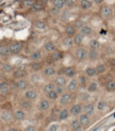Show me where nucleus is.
<instances>
[{
	"mask_svg": "<svg viewBox=\"0 0 115 131\" xmlns=\"http://www.w3.org/2000/svg\"><path fill=\"white\" fill-rule=\"evenodd\" d=\"M72 100H73L72 92L65 91L64 94H62L59 97V103H60V105H62V106H66V105L70 104V103H72Z\"/></svg>",
	"mask_w": 115,
	"mask_h": 131,
	"instance_id": "obj_1",
	"label": "nucleus"
},
{
	"mask_svg": "<svg viewBox=\"0 0 115 131\" xmlns=\"http://www.w3.org/2000/svg\"><path fill=\"white\" fill-rule=\"evenodd\" d=\"M79 88V84H78V81H77V79H70L68 82H67V84L66 86H65V90H66L67 92H75L77 91Z\"/></svg>",
	"mask_w": 115,
	"mask_h": 131,
	"instance_id": "obj_2",
	"label": "nucleus"
},
{
	"mask_svg": "<svg viewBox=\"0 0 115 131\" xmlns=\"http://www.w3.org/2000/svg\"><path fill=\"white\" fill-rule=\"evenodd\" d=\"M82 103H75V104H73L72 106H70L68 110H69V114H70V116H73V117H78L80 114L82 113Z\"/></svg>",
	"mask_w": 115,
	"mask_h": 131,
	"instance_id": "obj_3",
	"label": "nucleus"
},
{
	"mask_svg": "<svg viewBox=\"0 0 115 131\" xmlns=\"http://www.w3.org/2000/svg\"><path fill=\"white\" fill-rule=\"evenodd\" d=\"M95 110H96V105L94 104V103H92V102H87L83 106H82V113H84L85 115L90 116V117L94 115Z\"/></svg>",
	"mask_w": 115,
	"mask_h": 131,
	"instance_id": "obj_4",
	"label": "nucleus"
},
{
	"mask_svg": "<svg viewBox=\"0 0 115 131\" xmlns=\"http://www.w3.org/2000/svg\"><path fill=\"white\" fill-rule=\"evenodd\" d=\"M75 57L78 61H84L85 59L87 58V51L85 50L84 47H81L79 46L78 48L76 50V53H75Z\"/></svg>",
	"mask_w": 115,
	"mask_h": 131,
	"instance_id": "obj_5",
	"label": "nucleus"
},
{
	"mask_svg": "<svg viewBox=\"0 0 115 131\" xmlns=\"http://www.w3.org/2000/svg\"><path fill=\"white\" fill-rule=\"evenodd\" d=\"M0 119L5 124H10L13 121V113L9 110H2L0 112Z\"/></svg>",
	"mask_w": 115,
	"mask_h": 131,
	"instance_id": "obj_6",
	"label": "nucleus"
},
{
	"mask_svg": "<svg viewBox=\"0 0 115 131\" xmlns=\"http://www.w3.org/2000/svg\"><path fill=\"white\" fill-rule=\"evenodd\" d=\"M26 117H27L26 111L21 110V108H17V110H15L13 113V121H15V122H24Z\"/></svg>",
	"mask_w": 115,
	"mask_h": 131,
	"instance_id": "obj_7",
	"label": "nucleus"
},
{
	"mask_svg": "<svg viewBox=\"0 0 115 131\" xmlns=\"http://www.w3.org/2000/svg\"><path fill=\"white\" fill-rule=\"evenodd\" d=\"M77 74V69L74 66H68V67L64 68L63 70V75L66 79H74Z\"/></svg>",
	"mask_w": 115,
	"mask_h": 131,
	"instance_id": "obj_8",
	"label": "nucleus"
},
{
	"mask_svg": "<svg viewBox=\"0 0 115 131\" xmlns=\"http://www.w3.org/2000/svg\"><path fill=\"white\" fill-rule=\"evenodd\" d=\"M50 107H51V103L47 98H43V99H41L40 102H38V104H37V108L42 112H46Z\"/></svg>",
	"mask_w": 115,
	"mask_h": 131,
	"instance_id": "obj_9",
	"label": "nucleus"
},
{
	"mask_svg": "<svg viewBox=\"0 0 115 131\" xmlns=\"http://www.w3.org/2000/svg\"><path fill=\"white\" fill-rule=\"evenodd\" d=\"M24 97H25V99L32 102V101H34V100L37 99V91L35 89H33V88H28L27 90H25Z\"/></svg>",
	"mask_w": 115,
	"mask_h": 131,
	"instance_id": "obj_10",
	"label": "nucleus"
},
{
	"mask_svg": "<svg viewBox=\"0 0 115 131\" xmlns=\"http://www.w3.org/2000/svg\"><path fill=\"white\" fill-rule=\"evenodd\" d=\"M77 118H78V121L80 122L81 126L83 127V129H84V128H87V127H89L90 125H91V123H92L91 117H90V116H87V115H85L84 113H81Z\"/></svg>",
	"mask_w": 115,
	"mask_h": 131,
	"instance_id": "obj_11",
	"label": "nucleus"
},
{
	"mask_svg": "<svg viewBox=\"0 0 115 131\" xmlns=\"http://www.w3.org/2000/svg\"><path fill=\"white\" fill-rule=\"evenodd\" d=\"M15 88L17 90H20V91H25L29 88V82L25 79L17 80L15 83Z\"/></svg>",
	"mask_w": 115,
	"mask_h": 131,
	"instance_id": "obj_12",
	"label": "nucleus"
},
{
	"mask_svg": "<svg viewBox=\"0 0 115 131\" xmlns=\"http://www.w3.org/2000/svg\"><path fill=\"white\" fill-rule=\"evenodd\" d=\"M10 46V52L11 55H17L23 50V43L21 42H13Z\"/></svg>",
	"mask_w": 115,
	"mask_h": 131,
	"instance_id": "obj_13",
	"label": "nucleus"
},
{
	"mask_svg": "<svg viewBox=\"0 0 115 131\" xmlns=\"http://www.w3.org/2000/svg\"><path fill=\"white\" fill-rule=\"evenodd\" d=\"M100 15L103 18H107V19L112 17V15H113L112 8L109 7V5H102V7L100 8Z\"/></svg>",
	"mask_w": 115,
	"mask_h": 131,
	"instance_id": "obj_14",
	"label": "nucleus"
},
{
	"mask_svg": "<svg viewBox=\"0 0 115 131\" xmlns=\"http://www.w3.org/2000/svg\"><path fill=\"white\" fill-rule=\"evenodd\" d=\"M67 79L65 78V76L63 74H60V75H57L56 78H54L53 80V83L56 86H62V87H65L67 84Z\"/></svg>",
	"mask_w": 115,
	"mask_h": 131,
	"instance_id": "obj_15",
	"label": "nucleus"
},
{
	"mask_svg": "<svg viewBox=\"0 0 115 131\" xmlns=\"http://www.w3.org/2000/svg\"><path fill=\"white\" fill-rule=\"evenodd\" d=\"M43 74L46 78H51V76H56L57 74V69L52 67V66H48L43 69Z\"/></svg>",
	"mask_w": 115,
	"mask_h": 131,
	"instance_id": "obj_16",
	"label": "nucleus"
},
{
	"mask_svg": "<svg viewBox=\"0 0 115 131\" xmlns=\"http://www.w3.org/2000/svg\"><path fill=\"white\" fill-rule=\"evenodd\" d=\"M78 99L80 101V103H87L91 100V94L87 92L86 90H82L79 92L78 95Z\"/></svg>",
	"mask_w": 115,
	"mask_h": 131,
	"instance_id": "obj_17",
	"label": "nucleus"
},
{
	"mask_svg": "<svg viewBox=\"0 0 115 131\" xmlns=\"http://www.w3.org/2000/svg\"><path fill=\"white\" fill-rule=\"evenodd\" d=\"M64 32H65V35H66L67 37L73 38V37L77 34V28L75 27V25H74V24H67L66 26H65Z\"/></svg>",
	"mask_w": 115,
	"mask_h": 131,
	"instance_id": "obj_18",
	"label": "nucleus"
},
{
	"mask_svg": "<svg viewBox=\"0 0 115 131\" xmlns=\"http://www.w3.org/2000/svg\"><path fill=\"white\" fill-rule=\"evenodd\" d=\"M70 116V114H69V110L66 107H63L61 111H60L59 113V115H58V121L59 122H65V121H67V119L69 118Z\"/></svg>",
	"mask_w": 115,
	"mask_h": 131,
	"instance_id": "obj_19",
	"label": "nucleus"
},
{
	"mask_svg": "<svg viewBox=\"0 0 115 131\" xmlns=\"http://www.w3.org/2000/svg\"><path fill=\"white\" fill-rule=\"evenodd\" d=\"M69 128H70V131H82V129H83L80 122L78 121V118H74L73 121L70 122Z\"/></svg>",
	"mask_w": 115,
	"mask_h": 131,
	"instance_id": "obj_20",
	"label": "nucleus"
},
{
	"mask_svg": "<svg viewBox=\"0 0 115 131\" xmlns=\"http://www.w3.org/2000/svg\"><path fill=\"white\" fill-rule=\"evenodd\" d=\"M85 88H86L85 90L87 92H90V94H94V92H96L98 90V88H99V85H98L97 82L92 81V82H90V83L87 84V86L85 87Z\"/></svg>",
	"mask_w": 115,
	"mask_h": 131,
	"instance_id": "obj_21",
	"label": "nucleus"
},
{
	"mask_svg": "<svg viewBox=\"0 0 115 131\" xmlns=\"http://www.w3.org/2000/svg\"><path fill=\"white\" fill-rule=\"evenodd\" d=\"M27 76V71L25 69H16L13 72V78L15 80H21Z\"/></svg>",
	"mask_w": 115,
	"mask_h": 131,
	"instance_id": "obj_22",
	"label": "nucleus"
},
{
	"mask_svg": "<svg viewBox=\"0 0 115 131\" xmlns=\"http://www.w3.org/2000/svg\"><path fill=\"white\" fill-rule=\"evenodd\" d=\"M79 32L81 35H83L84 37H89L91 35H93V28L90 26V25H84V26H82Z\"/></svg>",
	"mask_w": 115,
	"mask_h": 131,
	"instance_id": "obj_23",
	"label": "nucleus"
},
{
	"mask_svg": "<svg viewBox=\"0 0 115 131\" xmlns=\"http://www.w3.org/2000/svg\"><path fill=\"white\" fill-rule=\"evenodd\" d=\"M19 105L21 107V110H24V111H30L31 108H32V102L24 98L23 100L19 101Z\"/></svg>",
	"mask_w": 115,
	"mask_h": 131,
	"instance_id": "obj_24",
	"label": "nucleus"
},
{
	"mask_svg": "<svg viewBox=\"0 0 115 131\" xmlns=\"http://www.w3.org/2000/svg\"><path fill=\"white\" fill-rule=\"evenodd\" d=\"M44 50H45V52H47V53H52L54 51H57V45L54 42L48 41L45 43V45H44Z\"/></svg>",
	"mask_w": 115,
	"mask_h": 131,
	"instance_id": "obj_25",
	"label": "nucleus"
},
{
	"mask_svg": "<svg viewBox=\"0 0 115 131\" xmlns=\"http://www.w3.org/2000/svg\"><path fill=\"white\" fill-rule=\"evenodd\" d=\"M11 55L10 46L7 44H0V56L1 57H9Z\"/></svg>",
	"mask_w": 115,
	"mask_h": 131,
	"instance_id": "obj_26",
	"label": "nucleus"
},
{
	"mask_svg": "<svg viewBox=\"0 0 115 131\" xmlns=\"http://www.w3.org/2000/svg\"><path fill=\"white\" fill-rule=\"evenodd\" d=\"M63 53L61 51H54L52 53H50V59L52 61H59V60H61V59L63 58Z\"/></svg>",
	"mask_w": 115,
	"mask_h": 131,
	"instance_id": "obj_27",
	"label": "nucleus"
},
{
	"mask_svg": "<svg viewBox=\"0 0 115 131\" xmlns=\"http://www.w3.org/2000/svg\"><path fill=\"white\" fill-rule=\"evenodd\" d=\"M42 58H43V52L40 50L34 51L33 53H31V55H30V59L32 61H40Z\"/></svg>",
	"mask_w": 115,
	"mask_h": 131,
	"instance_id": "obj_28",
	"label": "nucleus"
},
{
	"mask_svg": "<svg viewBox=\"0 0 115 131\" xmlns=\"http://www.w3.org/2000/svg\"><path fill=\"white\" fill-rule=\"evenodd\" d=\"M73 40H74V44L80 46L82 43H83V41H84V36L81 35L80 32H77V34L73 37Z\"/></svg>",
	"mask_w": 115,
	"mask_h": 131,
	"instance_id": "obj_29",
	"label": "nucleus"
},
{
	"mask_svg": "<svg viewBox=\"0 0 115 131\" xmlns=\"http://www.w3.org/2000/svg\"><path fill=\"white\" fill-rule=\"evenodd\" d=\"M77 81H78L79 87H82V88H85V87L87 86V84H89V82H87V78L85 76V74H80L78 76V79H77Z\"/></svg>",
	"mask_w": 115,
	"mask_h": 131,
	"instance_id": "obj_30",
	"label": "nucleus"
},
{
	"mask_svg": "<svg viewBox=\"0 0 115 131\" xmlns=\"http://www.w3.org/2000/svg\"><path fill=\"white\" fill-rule=\"evenodd\" d=\"M44 9V2L42 0H37V1H34L33 5L31 7V10L33 11V12H40Z\"/></svg>",
	"mask_w": 115,
	"mask_h": 131,
	"instance_id": "obj_31",
	"label": "nucleus"
},
{
	"mask_svg": "<svg viewBox=\"0 0 115 131\" xmlns=\"http://www.w3.org/2000/svg\"><path fill=\"white\" fill-rule=\"evenodd\" d=\"M62 45L66 48H70L74 46V40L70 37H65L62 39Z\"/></svg>",
	"mask_w": 115,
	"mask_h": 131,
	"instance_id": "obj_32",
	"label": "nucleus"
},
{
	"mask_svg": "<svg viewBox=\"0 0 115 131\" xmlns=\"http://www.w3.org/2000/svg\"><path fill=\"white\" fill-rule=\"evenodd\" d=\"M54 87H56V85H54L53 82H47V83H45L43 86V91L45 92V94H48V92L54 90Z\"/></svg>",
	"mask_w": 115,
	"mask_h": 131,
	"instance_id": "obj_33",
	"label": "nucleus"
},
{
	"mask_svg": "<svg viewBox=\"0 0 115 131\" xmlns=\"http://www.w3.org/2000/svg\"><path fill=\"white\" fill-rule=\"evenodd\" d=\"M84 73H85L86 78H94V76L97 75L96 70H95V67H92V66H90V67H87V68L85 69Z\"/></svg>",
	"mask_w": 115,
	"mask_h": 131,
	"instance_id": "obj_34",
	"label": "nucleus"
},
{
	"mask_svg": "<svg viewBox=\"0 0 115 131\" xmlns=\"http://www.w3.org/2000/svg\"><path fill=\"white\" fill-rule=\"evenodd\" d=\"M93 7V2L91 0H80V8L82 10H89Z\"/></svg>",
	"mask_w": 115,
	"mask_h": 131,
	"instance_id": "obj_35",
	"label": "nucleus"
},
{
	"mask_svg": "<svg viewBox=\"0 0 115 131\" xmlns=\"http://www.w3.org/2000/svg\"><path fill=\"white\" fill-rule=\"evenodd\" d=\"M59 94L56 91V90H52V91H50V92H48V94H46V98L49 100V101H56V100H58L59 99Z\"/></svg>",
	"mask_w": 115,
	"mask_h": 131,
	"instance_id": "obj_36",
	"label": "nucleus"
},
{
	"mask_svg": "<svg viewBox=\"0 0 115 131\" xmlns=\"http://www.w3.org/2000/svg\"><path fill=\"white\" fill-rule=\"evenodd\" d=\"M89 45H90L91 50H96V51L99 50L100 46H101L100 42L98 41V40H96V39H92V40L90 41V43H89Z\"/></svg>",
	"mask_w": 115,
	"mask_h": 131,
	"instance_id": "obj_37",
	"label": "nucleus"
},
{
	"mask_svg": "<svg viewBox=\"0 0 115 131\" xmlns=\"http://www.w3.org/2000/svg\"><path fill=\"white\" fill-rule=\"evenodd\" d=\"M10 91V85L7 83V82H0V92H1L2 95L4 94H8Z\"/></svg>",
	"mask_w": 115,
	"mask_h": 131,
	"instance_id": "obj_38",
	"label": "nucleus"
},
{
	"mask_svg": "<svg viewBox=\"0 0 115 131\" xmlns=\"http://www.w3.org/2000/svg\"><path fill=\"white\" fill-rule=\"evenodd\" d=\"M105 88H106V90L109 91V92L115 91V81H114V80L108 81L107 84H106V86H105Z\"/></svg>",
	"mask_w": 115,
	"mask_h": 131,
	"instance_id": "obj_39",
	"label": "nucleus"
},
{
	"mask_svg": "<svg viewBox=\"0 0 115 131\" xmlns=\"http://www.w3.org/2000/svg\"><path fill=\"white\" fill-rule=\"evenodd\" d=\"M96 108L99 112H105V111H107L108 110V103L106 102V101H99L96 104Z\"/></svg>",
	"mask_w": 115,
	"mask_h": 131,
	"instance_id": "obj_40",
	"label": "nucleus"
},
{
	"mask_svg": "<svg viewBox=\"0 0 115 131\" xmlns=\"http://www.w3.org/2000/svg\"><path fill=\"white\" fill-rule=\"evenodd\" d=\"M98 56H99V53H98V51L96 50H91L87 52V58L90 59V60H95V59L98 58Z\"/></svg>",
	"mask_w": 115,
	"mask_h": 131,
	"instance_id": "obj_41",
	"label": "nucleus"
},
{
	"mask_svg": "<svg viewBox=\"0 0 115 131\" xmlns=\"http://www.w3.org/2000/svg\"><path fill=\"white\" fill-rule=\"evenodd\" d=\"M34 28L38 30H45L47 28V24L44 20H36L34 23Z\"/></svg>",
	"mask_w": 115,
	"mask_h": 131,
	"instance_id": "obj_42",
	"label": "nucleus"
},
{
	"mask_svg": "<svg viewBox=\"0 0 115 131\" xmlns=\"http://www.w3.org/2000/svg\"><path fill=\"white\" fill-rule=\"evenodd\" d=\"M1 70H2V72L7 73V74H10V73L14 72V68L9 63H3L2 67H1Z\"/></svg>",
	"mask_w": 115,
	"mask_h": 131,
	"instance_id": "obj_43",
	"label": "nucleus"
},
{
	"mask_svg": "<svg viewBox=\"0 0 115 131\" xmlns=\"http://www.w3.org/2000/svg\"><path fill=\"white\" fill-rule=\"evenodd\" d=\"M95 70H96L97 74H103L107 71V67H106V64H103V63H98L95 67Z\"/></svg>",
	"mask_w": 115,
	"mask_h": 131,
	"instance_id": "obj_44",
	"label": "nucleus"
},
{
	"mask_svg": "<svg viewBox=\"0 0 115 131\" xmlns=\"http://www.w3.org/2000/svg\"><path fill=\"white\" fill-rule=\"evenodd\" d=\"M52 5H53V8L61 10L64 7V0H52Z\"/></svg>",
	"mask_w": 115,
	"mask_h": 131,
	"instance_id": "obj_45",
	"label": "nucleus"
},
{
	"mask_svg": "<svg viewBox=\"0 0 115 131\" xmlns=\"http://www.w3.org/2000/svg\"><path fill=\"white\" fill-rule=\"evenodd\" d=\"M46 131H61V130H60V125L58 123H51L47 127Z\"/></svg>",
	"mask_w": 115,
	"mask_h": 131,
	"instance_id": "obj_46",
	"label": "nucleus"
},
{
	"mask_svg": "<svg viewBox=\"0 0 115 131\" xmlns=\"http://www.w3.org/2000/svg\"><path fill=\"white\" fill-rule=\"evenodd\" d=\"M30 68L32 71H34V72H37V71H40L41 68H42V64L41 62H37V61H34L30 64Z\"/></svg>",
	"mask_w": 115,
	"mask_h": 131,
	"instance_id": "obj_47",
	"label": "nucleus"
},
{
	"mask_svg": "<svg viewBox=\"0 0 115 131\" xmlns=\"http://www.w3.org/2000/svg\"><path fill=\"white\" fill-rule=\"evenodd\" d=\"M33 3H34V0H24L23 1V5L27 8H31Z\"/></svg>",
	"mask_w": 115,
	"mask_h": 131,
	"instance_id": "obj_48",
	"label": "nucleus"
},
{
	"mask_svg": "<svg viewBox=\"0 0 115 131\" xmlns=\"http://www.w3.org/2000/svg\"><path fill=\"white\" fill-rule=\"evenodd\" d=\"M54 90L58 92L59 96H61L62 94H64V92H65V88H64V87H62V86H56V87H54Z\"/></svg>",
	"mask_w": 115,
	"mask_h": 131,
	"instance_id": "obj_49",
	"label": "nucleus"
},
{
	"mask_svg": "<svg viewBox=\"0 0 115 131\" xmlns=\"http://www.w3.org/2000/svg\"><path fill=\"white\" fill-rule=\"evenodd\" d=\"M64 5L67 8H73L75 5V0H64Z\"/></svg>",
	"mask_w": 115,
	"mask_h": 131,
	"instance_id": "obj_50",
	"label": "nucleus"
},
{
	"mask_svg": "<svg viewBox=\"0 0 115 131\" xmlns=\"http://www.w3.org/2000/svg\"><path fill=\"white\" fill-rule=\"evenodd\" d=\"M24 131H36V127L34 125H28L27 127H25Z\"/></svg>",
	"mask_w": 115,
	"mask_h": 131,
	"instance_id": "obj_51",
	"label": "nucleus"
},
{
	"mask_svg": "<svg viewBox=\"0 0 115 131\" xmlns=\"http://www.w3.org/2000/svg\"><path fill=\"white\" fill-rule=\"evenodd\" d=\"M38 81H40V76H38L36 73L31 75V82H33V83H37Z\"/></svg>",
	"mask_w": 115,
	"mask_h": 131,
	"instance_id": "obj_52",
	"label": "nucleus"
},
{
	"mask_svg": "<svg viewBox=\"0 0 115 131\" xmlns=\"http://www.w3.org/2000/svg\"><path fill=\"white\" fill-rule=\"evenodd\" d=\"M109 62H110V64L112 66V67H115V58H112L109 60Z\"/></svg>",
	"mask_w": 115,
	"mask_h": 131,
	"instance_id": "obj_53",
	"label": "nucleus"
},
{
	"mask_svg": "<svg viewBox=\"0 0 115 131\" xmlns=\"http://www.w3.org/2000/svg\"><path fill=\"white\" fill-rule=\"evenodd\" d=\"M51 13H52V14H58V13H59V10H58L57 8H52V9H51Z\"/></svg>",
	"mask_w": 115,
	"mask_h": 131,
	"instance_id": "obj_54",
	"label": "nucleus"
},
{
	"mask_svg": "<svg viewBox=\"0 0 115 131\" xmlns=\"http://www.w3.org/2000/svg\"><path fill=\"white\" fill-rule=\"evenodd\" d=\"M8 131H19V129L16 128V127H11V128L8 129Z\"/></svg>",
	"mask_w": 115,
	"mask_h": 131,
	"instance_id": "obj_55",
	"label": "nucleus"
},
{
	"mask_svg": "<svg viewBox=\"0 0 115 131\" xmlns=\"http://www.w3.org/2000/svg\"><path fill=\"white\" fill-rule=\"evenodd\" d=\"M92 2H96V3H99V2H101L102 0H91Z\"/></svg>",
	"mask_w": 115,
	"mask_h": 131,
	"instance_id": "obj_56",
	"label": "nucleus"
},
{
	"mask_svg": "<svg viewBox=\"0 0 115 131\" xmlns=\"http://www.w3.org/2000/svg\"><path fill=\"white\" fill-rule=\"evenodd\" d=\"M113 41H114V43H115V36L113 37Z\"/></svg>",
	"mask_w": 115,
	"mask_h": 131,
	"instance_id": "obj_57",
	"label": "nucleus"
}]
</instances>
